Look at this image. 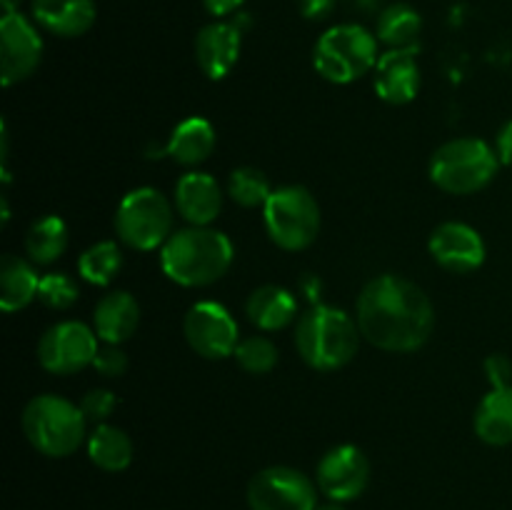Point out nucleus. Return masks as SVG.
<instances>
[{"mask_svg": "<svg viewBox=\"0 0 512 510\" xmlns=\"http://www.w3.org/2000/svg\"><path fill=\"white\" fill-rule=\"evenodd\" d=\"M360 335L375 348L413 353L423 348L435 328V310L428 295L400 275H378L355 303Z\"/></svg>", "mask_w": 512, "mask_h": 510, "instance_id": "1", "label": "nucleus"}, {"mask_svg": "<svg viewBox=\"0 0 512 510\" xmlns=\"http://www.w3.org/2000/svg\"><path fill=\"white\" fill-rule=\"evenodd\" d=\"M233 265V243L210 225L175 230L160 248V268L183 288H205L223 278Z\"/></svg>", "mask_w": 512, "mask_h": 510, "instance_id": "2", "label": "nucleus"}, {"mask_svg": "<svg viewBox=\"0 0 512 510\" xmlns=\"http://www.w3.org/2000/svg\"><path fill=\"white\" fill-rule=\"evenodd\" d=\"M298 353L310 368L338 370L355 358L360 345L358 320L333 305H313L295 328Z\"/></svg>", "mask_w": 512, "mask_h": 510, "instance_id": "3", "label": "nucleus"}, {"mask_svg": "<svg viewBox=\"0 0 512 510\" xmlns=\"http://www.w3.org/2000/svg\"><path fill=\"white\" fill-rule=\"evenodd\" d=\"M378 35L358 23L333 25L318 38L313 48V65L328 83L348 85L375 70Z\"/></svg>", "mask_w": 512, "mask_h": 510, "instance_id": "4", "label": "nucleus"}, {"mask_svg": "<svg viewBox=\"0 0 512 510\" xmlns=\"http://www.w3.org/2000/svg\"><path fill=\"white\" fill-rule=\"evenodd\" d=\"M85 415L80 405L60 395H38L23 410V433L38 453L68 458L85 440Z\"/></svg>", "mask_w": 512, "mask_h": 510, "instance_id": "5", "label": "nucleus"}, {"mask_svg": "<svg viewBox=\"0 0 512 510\" xmlns=\"http://www.w3.org/2000/svg\"><path fill=\"white\" fill-rule=\"evenodd\" d=\"M498 153L480 138H455L440 145L430 158V180L450 195L483 190L498 173Z\"/></svg>", "mask_w": 512, "mask_h": 510, "instance_id": "6", "label": "nucleus"}, {"mask_svg": "<svg viewBox=\"0 0 512 510\" xmlns=\"http://www.w3.org/2000/svg\"><path fill=\"white\" fill-rule=\"evenodd\" d=\"M263 220L270 240L283 250H305L320 233V208L303 185L273 190L263 205Z\"/></svg>", "mask_w": 512, "mask_h": 510, "instance_id": "7", "label": "nucleus"}, {"mask_svg": "<svg viewBox=\"0 0 512 510\" xmlns=\"http://www.w3.org/2000/svg\"><path fill=\"white\" fill-rule=\"evenodd\" d=\"M115 233L133 250L163 248L173 235V208L155 188H135L120 200L115 213Z\"/></svg>", "mask_w": 512, "mask_h": 510, "instance_id": "8", "label": "nucleus"}, {"mask_svg": "<svg viewBox=\"0 0 512 510\" xmlns=\"http://www.w3.org/2000/svg\"><path fill=\"white\" fill-rule=\"evenodd\" d=\"M250 510H315L318 483L288 465H273L248 483Z\"/></svg>", "mask_w": 512, "mask_h": 510, "instance_id": "9", "label": "nucleus"}, {"mask_svg": "<svg viewBox=\"0 0 512 510\" xmlns=\"http://www.w3.org/2000/svg\"><path fill=\"white\" fill-rule=\"evenodd\" d=\"M98 335L78 320H65L45 330L38 343V360L48 373L73 375L93 365L98 353Z\"/></svg>", "mask_w": 512, "mask_h": 510, "instance_id": "10", "label": "nucleus"}, {"mask_svg": "<svg viewBox=\"0 0 512 510\" xmlns=\"http://www.w3.org/2000/svg\"><path fill=\"white\" fill-rule=\"evenodd\" d=\"M183 333L190 348L208 360H223L228 355H235V348L240 343L238 323L230 310L213 300L195 303L185 313Z\"/></svg>", "mask_w": 512, "mask_h": 510, "instance_id": "11", "label": "nucleus"}, {"mask_svg": "<svg viewBox=\"0 0 512 510\" xmlns=\"http://www.w3.org/2000/svg\"><path fill=\"white\" fill-rule=\"evenodd\" d=\"M43 58V38L38 28L25 15L8 13L0 20V68L3 85L20 83L30 78Z\"/></svg>", "mask_w": 512, "mask_h": 510, "instance_id": "12", "label": "nucleus"}, {"mask_svg": "<svg viewBox=\"0 0 512 510\" xmlns=\"http://www.w3.org/2000/svg\"><path fill=\"white\" fill-rule=\"evenodd\" d=\"M370 480V463L355 445H335L318 463V490L335 503H348L363 495Z\"/></svg>", "mask_w": 512, "mask_h": 510, "instance_id": "13", "label": "nucleus"}, {"mask_svg": "<svg viewBox=\"0 0 512 510\" xmlns=\"http://www.w3.org/2000/svg\"><path fill=\"white\" fill-rule=\"evenodd\" d=\"M430 255L448 273H473L485 263V243L475 228L465 223H443L430 235Z\"/></svg>", "mask_w": 512, "mask_h": 510, "instance_id": "14", "label": "nucleus"}, {"mask_svg": "<svg viewBox=\"0 0 512 510\" xmlns=\"http://www.w3.org/2000/svg\"><path fill=\"white\" fill-rule=\"evenodd\" d=\"M243 48V30L228 20H215L195 35V60L210 80L230 75Z\"/></svg>", "mask_w": 512, "mask_h": 510, "instance_id": "15", "label": "nucleus"}, {"mask_svg": "<svg viewBox=\"0 0 512 510\" xmlns=\"http://www.w3.org/2000/svg\"><path fill=\"white\" fill-rule=\"evenodd\" d=\"M418 50H385L375 63V93L390 105H405L418 95Z\"/></svg>", "mask_w": 512, "mask_h": 510, "instance_id": "16", "label": "nucleus"}, {"mask_svg": "<svg viewBox=\"0 0 512 510\" xmlns=\"http://www.w3.org/2000/svg\"><path fill=\"white\" fill-rule=\"evenodd\" d=\"M175 208L183 215L185 223L205 225L213 223L223 210V193L213 175L208 173H185L175 185Z\"/></svg>", "mask_w": 512, "mask_h": 510, "instance_id": "17", "label": "nucleus"}, {"mask_svg": "<svg viewBox=\"0 0 512 510\" xmlns=\"http://www.w3.org/2000/svg\"><path fill=\"white\" fill-rule=\"evenodd\" d=\"M33 20L60 38H78L93 28L98 10L93 0H33Z\"/></svg>", "mask_w": 512, "mask_h": 510, "instance_id": "18", "label": "nucleus"}, {"mask_svg": "<svg viewBox=\"0 0 512 510\" xmlns=\"http://www.w3.org/2000/svg\"><path fill=\"white\" fill-rule=\"evenodd\" d=\"M140 325V305L125 290L105 295L93 313V330L103 343L120 345L133 338Z\"/></svg>", "mask_w": 512, "mask_h": 510, "instance_id": "19", "label": "nucleus"}, {"mask_svg": "<svg viewBox=\"0 0 512 510\" xmlns=\"http://www.w3.org/2000/svg\"><path fill=\"white\" fill-rule=\"evenodd\" d=\"M245 313L255 328L273 333V330H283L293 323L298 315V300L290 290L278 288V285H263L250 293Z\"/></svg>", "mask_w": 512, "mask_h": 510, "instance_id": "20", "label": "nucleus"}, {"mask_svg": "<svg viewBox=\"0 0 512 510\" xmlns=\"http://www.w3.org/2000/svg\"><path fill=\"white\" fill-rule=\"evenodd\" d=\"M473 428L483 443L495 445V448L512 443V385L493 388L480 400Z\"/></svg>", "mask_w": 512, "mask_h": 510, "instance_id": "21", "label": "nucleus"}, {"mask_svg": "<svg viewBox=\"0 0 512 510\" xmlns=\"http://www.w3.org/2000/svg\"><path fill=\"white\" fill-rule=\"evenodd\" d=\"M215 150V128L205 118H188L180 125H175L170 135L165 153L185 168L205 163Z\"/></svg>", "mask_w": 512, "mask_h": 510, "instance_id": "22", "label": "nucleus"}, {"mask_svg": "<svg viewBox=\"0 0 512 510\" xmlns=\"http://www.w3.org/2000/svg\"><path fill=\"white\" fill-rule=\"evenodd\" d=\"M40 278L28 260L18 255H3L0 260V308L15 313L38 298Z\"/></svg>", "mask_w": 512, "mask_h": 510, "instance_id": "23", "label": "nucleus"}, {"mask_svg": "<svg viewBox=\"0 0 512 510\" xmlns=\"http://www.w3.org/2000/svg\"><path fill=\"white\" fill-rule=\"evenodd\" d=\"M423 30V18L408 3H393L380 13L378 40L388 45V50H418V38Z\"/></svg>", "mask_w": 512, "mask_h": 510, "instance_id": "24", "label": "nucleus"}, {"mask_svg": "<svg viewBox=\"0 0 512 510\" xmlns=\"http://www.w3.org/2000/svg\"><path fill=\"white\" fill-rule=\"evenodd\" d=\"M88 455L100 470L120 473L133 463V440L115 425L100 423L88 435Z\"/></svg>", "mask_w": 512, "mask_h": 510, "instance_id": "25", "label": "nucleus"}, {"mask_svg": "<svg viewBox=\"0 0 512 510\" xmlns=\"http://www.w3.org/2000/svg\"><path fill=\"white\" fill-rule=\"evenodd\" d=\"M68 248V225L58 215H45L30 225L25 235V253L35 265H50Z\"/></svg>", "mask_w": 512, "mask_h": 510, "instance_id": "26", "label": "nucleus"}, {"mask_svg": "<svg viewBox=\"0 0 512 510\" xmlns=\"http://www.w3.org/2000/svg\"><path fill=\"white\" fill-rule=\"evenodd\" d=\"M120 268H123V253L113 240H100V243L90 245L78 260L80 278L90 285H100V288L113 283Z\"/></svg>", "mask_w": 512, "mask_h": 510, "instance_id": "27", "label": "nucleus"}, {"mask_svg": "<svg viewBox=\"0 0 512 510\" xmlns=\"http://www.w3.org/2000/svg\"><path fill=\"white\" fill-rule=\"evenodd\" d=\"M228 195L243 208H260L273 195L270 180L258 168H235L228 178Z\"/></svg>", "mask_w": 512, "mask_h": 510, "instance_id": "28", "label": "nucleus"}, {"mask_svg": "<svg viewBox=\"0 0 512 510\" xmlns=\"http://www.w3.org/2000/svg\"><path fill=\"white\" fill-rule=\"evenodd\" d=\"M235 360L248 373L265 375L278 365V348L273 345V340L263 338V335H250V338H243L238 343Z\"/></svg>", "mask_w": 512, "mask_h": 510, "instance_id": "29", "label": "nucleus"}, {"mask_svg": "<svg viewBox=\"0 0 512 510\" xmlns=\"http://www.w3.org/2000/svg\"><path fill=\"white\" fill-rule=\"evenodd\" d=\"M40 303L53 310H68L78 300V283L65 273H48L40 278Z\"/></svg>", "mask_w": 512, "mask_h": 510, "instance_id": "30", "label": "nucleus"}, {"mask_svg": "<svg viewBox=\"0 0 512 510\" xmlns=\"http://www.w3.org/2000/svg\"><path fill=\"white\" fill-rule=\"evenodd\" d=\"M115 405H118V398H115L110 390L105 388H95V390H88V393L83 395V400H80V410H83L85 420H90V423H105V420L110 418V413L115 410Z\"/></svg>", "mask_w": 512, "mask_h": 510, "instance_id": "31", "label": "nucleus"}, {"mask_svg": "<svg viewBox=\"0 0 512 510\" xmlns=\"http://www.w3.org/2000/svg\"><path fill=\"white\" fill-rule=\"evenodd\" d=\"M93 368L98 370L103 378H120V375L128 370V355L120 350V345H100L98 353H95Z\"/></svg>", "mask_w": 512, "mask_h": 510, "instance_id": "32", "label": "nucleus"}, {"mask_svg": "<svg viewBox=\"0 0 512 510\" xmlns=\"http://www.w3.org/2000/svg\"><path fill=\"white\" fill-rule=\"evenodd\" d=\"M485 375H488L490 385L493 388H510L512 385V363L508 355H490L488 360H485Z\"/></svg>", "mask_w": 512, "mask_h": 510, "instance_id": "33", "label": "nucleus"}, {"mask_svg": "<svg viewBox=\"0 0 512 510\" xmlns=\"http://www.w3.org/2000/svg\"><path fill=\"white\" fill-rule=\"evenodd\" d=\"M495 153H498L500 165H512V120L500 128L498 138H495Z\"/></svg>", "mask_w": 512, "mask_h": 510, "instance_id": "34", "label": "nucleus"}, {"mask_svg": "<svg viewBox=\"0 0 512 510\" xmlns=\"http://www.w3.org/2000/svg\"><path fill=\"white\" fill-rule=\"evenodd\" d=\"M203 3H205V10L220 20L225 18V15H233L235 10H240V5H243L245 0H203Z\"/></svg>", "mask_w": 512, "mask_h": 510, "instance_id": "35", "label": "nucleus"}, {"mask_svg": "<svg viewBox=\"0 0 512 510\" xmlns=\"http://www.w3.org/2000/svg\"><path fill=\"white\" fill-rule=\"evenodd\" d=\"M335 0H303V13L308 18H325L333 10Z\"/></svg>", "mask_w": 512, "mask_h": 510, "instance_id": "36", "label": "nucleus"}, {"mask_svg": "<svg viewBox=\"0 0 512 510\" xmlns=\"http://www.w3.org/2000/svg\"><path fill=\"white\" fill-rule=\"evenodd\" d=\"M300 290H303V293L308 295L310 303L320 305V303H318V295H320V290H323V285H320L318 278H313V275H308V278H305L303 283H300Z\"/></svg>", "mask_w": 512, "mask_h": 510, "instance_id": "37", "label": "nucleus"}, {"mask_svg": "<svg viewBox=\"0 0 512 510\" xmlns=\"http://www.w3.org/2000/svg\"><path fill=\"white\" fill-rule=\"evenodd\" d=\"M0 3H3V15H8V13H18L20 0H0Z\"/></svg>", "mask_w": 512, "mask_h": 510, "instance_id": "38", "label": "nucleus"}, {"mask_svg": "<svg viewBox=\"0 0 512 510\" xmlns=\"http://www.w3.org/2000/svg\"><path fill=\"white\" fill-rule=\"evenodd\" d=\"M315 510H348V508H345L343 503H335V500H330V503L318 505V508H315Z\"/></svg>", "mask_w": 512, "mask_h": 510, "instance_id": "39", "label": "nucleus"}]
</instances>
